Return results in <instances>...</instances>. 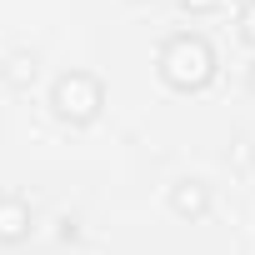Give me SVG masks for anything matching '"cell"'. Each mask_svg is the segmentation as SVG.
<instances>
[{
	"instance_id": "obj_1",
	"label": "cell",
	"mask_w": 255,
	"mask_h": 255,
	"mask_svg": "<svg viewBox=\"0 0 255 255\" xmlns=\"http://www.w3.org/2000/svg\"><path fill=\"white\" fill-rule=\"evenodd\" d=\"M160 75H165V85H175V90H200V85H210V75H215V50H210V40L205 35H170L165 45H160Z\"/></svg>"
},
{
	"instance_id": "obj_2",
	"label": "cell",
	"mask_w": 255,
	"mask_h": 255,
	"mask_svg": "<svg viewBox=\"0 0 255 255\" xmlns=\"http://www.w3.org/2000/svg\"><path fill=\"white\" fill-rule=\"evenodd\" d=\"M50 105H55V115H60V120L85 125V120H95V115H100L105 90H100V80H95V75H85V70H65V75L55 80V90H50Z\"/></svg>"
},
{
	"instance_id": "obj_3",
	"label": "cell",
	"mask_w": 255,
	"mask_h": 255,
	"mask_svg": "<svg viewBox=\"0 0 255 255\" xmlns=\"http://www.w3.org/2000/svg\"><path fill=\"white\" fill-rule=\"evenodd\" d=\"M170 210L185 215V220H200L210 210V185L205 180H175L170 185Z\"/></svg>"
},
{
	"instance_id": "obj_4",
	"label": "cell",
	"mask_w": 255,
	"mask_h": 255,
	"mask_svg": "<svg viewBox=\"0 0 255 255\" xmlns=\"http://www.w3.org/2000/svg\"><path fill=\"white\" fill-rule=\"evenodd\" d=\"M25 235H30V205L20 195H0V240L15 245Z\"/></svg>"
},
{
	"instance_id": "obj_5",
	"label": "cell",
	"mask_w": 255,
	"mask_h": 255,
	"mask_svg": "<svg viewBox=\"0 0 255 255\" xmlns=\"http://www.w3.org/2000/svg\"><path fill=\"white\" fill-rule=\"evenodd\" d=\"M0 80H5V85H15V90H25V85L35 80V55H25V50L5 55V65H0Z\"/></svg>"
},
{
	"instance_id": "obj_6",
	"label": "cell",
	"mask_w": 255,
	"mask_h": 255,
	"mask_svg": "<svg viewBox=\"0 0 255 255\" xmlns=\"http://www.w3.org/2000/svg\"><path fill=\"white\" fill-rule=\"evenodd\" d=\"M240 35L255 45V0H245V10H240Z\"/></svg>"
},
{
	"instance_id": "obj_7",
	"label": "cell",
	"mask_w": 255,
	"mask_h": 255,
	"mask_svg": "<svg viewBox=\"0 0 255 255\" xmlns=\"http://www.w3.org/2000/svg\"><path fill=\"white\" fill-rule=\"evenodd\" d=\"M180 5H185V10H195V15H205V10H215V5H220V0H180Z\"/></svg>"
},
{
	"instance_id": "obj_8",
	"label": "cell",
	"mask_w": 255,
	"mask_h": 255,
	"mask_svg": "<svg viewBox=\"0 0 255 255\" xmlns=\"http://www.w3.org/2000/svg\"><path fill=\"white\" fill-rule=\"evenodd\" d=\"M250 90H255V65H250Z\"/></svg>"
}]
</instances>
